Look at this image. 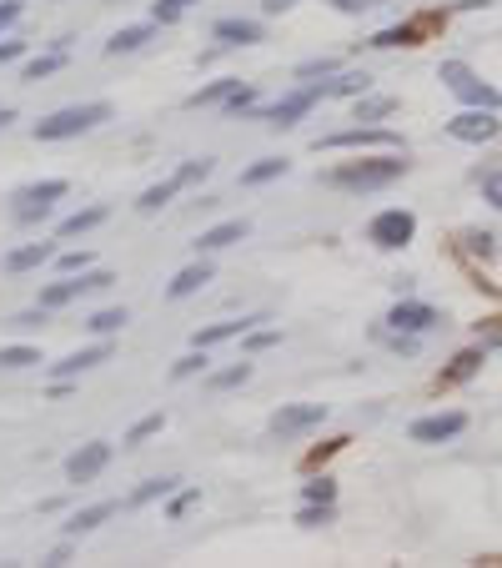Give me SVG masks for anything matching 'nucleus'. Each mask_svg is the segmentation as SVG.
Masks as SVG:
<instances>
[{"label":"nucleus","instance_id":"f257e3e1","mask_svg":"<svg viewBox=\"0 0 502 568\" xmlns=\"http://www.w3.org/2000/svg\"><path fill=\"white\" fill-rule=\"evenodd\" d=\"M402 171H407L402 156H367V162H347V166H337V171H332L327 181H332V186H342V191H377V186H392Z\"/></svg>","mask_w":502,"mask_h":568},{"label":"nucleus","instance_id":"f03ea898","mask_svg":"<svg viewBox=\"0 0 502 568\" xmlns=\"http://www.w3.org/2000/svg\"><path fill=\"white\" fill-rule=\"evenodd\" d=\"M101 121H111V106H106V101L66 106V111H55V116L35 121V142H66V136H81V132H91V126H101Z\"/></svg>","mask_w":502,"mask_h":568},{"label":"nucleus","instance_id":"7ed1b4c3","mask_svg":"<svg viewBox=\"0 0 502 568\" xmlns=\"http://www.w3.org/2000/svg\"><path fill=\"white\" fill-rule=\"evenodd\" d=\"M367 237L377 241V247L397 251V247H407V241L417 237V217H412V211H402V207L377 211V217H372V227H367Z\"/></svg>","mask_w":502,"mask_h":568},{"label":"nucleus","instance_id":"20e7f679","mask_svg":"<svg viewBox=\"0 0 502 568\" xmlns=\"http://www.w3.org/2000/svg\"><path fill=\"white\" fill-rule=\"evenodd\" d=\"M442 81H448V91H458V96L468 101V106H488V111H497V106H502L497 91L482 86V81L472 76V71L462 66V61H442Z\"/></svg>","mask_w":502,"mask_h":568},{"label":"nucleus","instance_id":"39448f33","mask_svg":"<svg viewBox=\"0 0 502 568\" xmlns=\"http://www.w3.org/2000/svg\"><path fill=\"white\" fill-rule=\"evenodd\" d=\"M111 282H116L111 272H66V282L41 287V307L51 312V307H66V302H76L81 292H96V287H111Z\"/></svg>","mask_w":502,"mask_h":568},{"label":"nucleus","instance_id":"423d86ee","mask_svg":"<svg viewBox=\"0 0 502 568\" xmlns=\"http://www.w3.org/2000/svg\"><path fill=\"white\" fill-rule=\"evenodd\" d=\"M61 197H66V181H61V176L21 186V191H15V221H41L45 211H51V201H61Z\"/></svg>","mask_w":502,"mask_h":568},{"label":"nucleus","instance_id":"0eeeda50","mask_svg":"<svg viewBox=\"0 0 502 568\" xmlns=\"http://www.w3.org/2000/svg\"><path fill=\"white\" fill-rule=\"evenodd\" d=\"M322 96H332L327 86H302V91H292V96H282V101H272V106L262 111L266 121H272V126H296V121L306 116V111L317 106Z\"/></svg>","mask_w":502,"mask_h":568},{"label":"nucleus","instance_id":"6e6552de","mask_svg":"<svg viewBox=\"0 0 502 568\" xmlns=\"http://www.w3.org/2000/svg\"><path fill=\"white\" fill-rule=\"evenodd\" d=\"M322 417H327V407L322 403H286V407H276L272 413V433L276 437H296V433H306V427H317Z\"/></svg>","mask_w":502,"mask_h":568},{"label":"nucleus","instance_id":"1a4fd4ad","mask_svg":"<svg viewBox=\"0 0 502 568\" xmlns=\"http://www.w3.org/2000/svg\"><path fill=\"white\" fill-rule=\"evenodd\" d=\"M448 136H458V142H492L497 136V111H488V106H478V111H462V116H452L448 121Z\"/></svg>","mask_w":502,"mask_h":568},{"label":"nucleus","instance_id":"9d476101","mask_svg":"<svg viewBox=\"0 0 502 568\" xmlns=\"http://www.w3.org/2000/svg\"><path fill=\"white\" fill-rule=\"evenodd\" d=\"M106 463H111V443H101V437H96V443H81V448L66 458V478L71 483H91Z\"/></svg>","mask_w":502,"mask_h":568},{"label":"nucleus","instance_id":"9b49d317","mask_svg":"<svg viewBox=\"0 0 502 568\" xmlns=\"http://www.w3.org/2000/svg\"><path fill=\"white\" fill-rule=\"evenodd\" d=\"M468 427V413H432V417H417L412 423V443H448Z\"/></svg>","mask_w":502,"mask_h":568},{"label":"nucleus","instance_id":"f8f14e48","mask_svg":"<svg viewBox=\"0 0 502 568\" xmlns=\"http://www.w3.org/2000/svg\"><path fill=\"white\" fill-rule=\"evenodd\" d=\"M327 146V152H342V146H387V152H397V136L392 132H377V126H352V132H337V136H322L317 152Z\"/></svg>","mask_w":502,"mask_h":568},{"label":"nucleus","instance_id":"ddd939ff","mask_svg":"<svg viewBox=\"0 0 502 568\" xmlns=\"http://www.w3.org/2000/svg\"><path fill=\"white\" fill-rule=\"evenodd\" d=\"M387 322H392L397 332H432L437 322H442V312L427 302H397L392 312H387Z\"/></svg>","mask_w":502,"mask_h":568},{"label":"nucleus","instance_id":"4468645a","mask_svg":"<svg viewBox=\"0 0 502 568\" xmlns=\"http://www.w3.org/2000/svg\"><path fill=\"white\" fill-rule=\"evenodd\" d=\"M101 362H111V342H96V348H86V352H71V357L51 362V372L55 377H81L86 367H101Z\"/></svg>","mask_w":502,"mask_h":568},{"label":"nucleus","instance_id":"2eb2a0df","mask_svg":"<svg viewBox=\"0 0 502 568\" xmlns=\"http://www.w3.org/2000/svg\"><path fill=\"white\" fill-rule=\"evenodd\" d=\"M262 318H237V322H211V328H201L197 338H191V348H217V342H231V338H246L251 328H256Z\"/></svg>","mask_w":502,"mask_h":568},{"label":"nucleus","instance_id":"dca6fc26","mask_svg":"<svg viewBox=\"0 0 502 568\" xmlns=\"http://www.w3.org/2000/svg\"><path fill=\"white\" fill-rule=\"evenodd\" d=\"M211 35L227 45H256L262 41V21H241V15H227V21L211 25Z\"/></svg>","mask_w":502,"mask_h":568},{"label":"nucleus","instance_id":"f3484780","mask_svg":"<svg viewBox=\"0 0 502 568\" xmlns=\"http://www.w3.org/2000/svg\"><path fill=\"white\" fill-rule=\"evenodd\" d=\"M207 282H211V262H191V267H181V272H176V282L166 287V297H171V302H181V297L201 292Z\"/></svg>","mask_w":502,"mask_h":568},{"label":"nucleus","instance_id":"a211bd4d","mask_svg":"<svg viewBox=\"0 0 502 568\" xmlns=\"http://www.w3.org/2000/svg\"><path fill=\"white\" fill-rule=\"evenodd\" d=\"M246 231H251V221H246V217H237V221H221V227L201 231L197 251H221V247H231V241H241Z\"/></svg>","mask_w":502,"mask_h":568},{"label":"nucleus","instance_id":"6ab92c4d","mask_svg":"<svg viewBox=\"0 0 502 568\" xmlns=\"http://www.w3.org/2000/svg\"><path fill=\"white\" fill-rule=\"evenodd\" d=\"M111 514H116V503H91V508H76V514H71V524H66V534L81 538V534H91V528H101Z\"/></svg>","mask_w":502,"mask_h":568},{"label":"nucleus","instance_id":"aec40b11","mask_svg":"<svg viewBox=\"0 0 502 568\" xmlns=\"http://www.w3.org/2000/svg\"><path fill=\"white\" fill-rule=\"evenodd\" d=\"M151 31H156V21L151 25H126V31H116L106 41V55H131V51H141L146 41H151Z\"/></svg>","mask_w":502,"mask_h":568},{"label":"nucleus","instance_id":"412c9836","mask_svg":"<svg viewBox=\"0 0 502 568\" xmlns=\"http://www.w3.org/2000/svg\"><path fill=\"white\" fill-rule=\"evenodd\" d=\"M241 91V81H211V86H201V91H191V96H186V106H221V101H231Z\"/></svg>","mask_w":502,"mask_h":568},{"label":"nucleus","instance_id":"4be33fe9","mask_svg":"<svg viewBox=\"0 0 502 568\" xmlns=\"http://www.w3.org/2000/svg\"><path fill=\"white\" fill-rule=\"evenodd\" d=\"M101 221H106V207H86V211H76V217L61 221V227H55V237H81V231L101 227Z\"/></svg>","mask_w":502,"mask_h":568},{"label":"nucleus","instance_id":"5701e85b","mask_svg":"<svg viewBox=\"0 0 502 568\" xmlns=\"http://www.w3.org/2000/svg\"><path fill=\"white\" fill-rule=\"evenodd\" d=\"M41 262H51V247H45V241H35V247H15L11 257H5L11 272H31V267H41Z\"/></svg>","mask_w":502,"mask_h":568},{"label":"nucleus","instance_id":"b1692460","mask_svg":"<svg viewBox=\"0 0 502 568\" xmlns=\"http://www.w3.org/2000/svg\"><path fill=\"white\" fill-rule=\"evenodd\" d=\"M241 383H251V362H231V367H221L207 377L211 393H227V387H241Z\"/></svg>","mask_w":502,"mask_h":568},{"label":"nucleus","instance_id":"393cba45","mask_svg":"<svg viewBox=\"0 0 502 568\" xmlns=\"http://www.w3.org/2000/svg\"><path fill=\"white\" fill-rule=\"evenodd\" d=\"M276 176H286V162L282 156H266V162H256V166L241 171V186H262V181H276Z\"/></svg>","mask_w":502,"mask_h":568},{"label":"nucleus","instance_id":"a878e982","mask_svg":"<svg viewBox=\"0 0 502 568\" xmlns=\"http://www.w3.org/2000/svg\"><path fill=\"white\" fill-rule=\"evenodd\" d=\"M478 367H482V352H478V348H472V352H462V357L452 362L448 372H442V387H452V383H462V377H472Z\"/></svg>","mask_w":502,"mask_h":568},{"label":"nucleus","instance_id":"bb28decb","mask_svg":"<svg viewBox=\"0 0 502 568\" xmlns=\"http://www.w3.org/2000/svg\"><path fill=\"white\" fill-rule=\"evenodd\" d=\"M176 191H181V181L171 176V181H161V186H151V191H141V201H136V207H141V211H161L166 201L176 197Z\"/></svg>","mask_w":502,"mask_h":568},{"label":"nucleus","instance_id":"cd10ccee","mask_svg":"<svg viewBox=\"0 0 502 568\" xmlns=\"http://www.w3.org/2000/svg\"><path fill=\"white\" fill-rule=\"evenodd\" d=\"M66 66V51H51V55H35V61H25V81H41L51 76V71Z\"/></svg>","mask_w":502,"mask_h":568},{"label":"nucleus","instance_id":"c85d7f7f","mask_svg":"<svg viewBox=\"0 0 502 568\" xmlns=\"http://www.w3.org/2000/svg\"><path fill=\"white\" fill-rule=\"evenodd\" d=\"M96 338H106V332H116V328H126V307H106V312H96V318L86 322Z\"/></svg>","mask_w":502,"mask_h":568},{"label":"nucleus","instance_id":"c756f323","mask_svg":"<svg viewBox=\"0 0 502 568\" xmlns=\"http://www.w3.org/2000/svg\"><path fill=\"white\" fill-rule=\"evenodd\" d=\"M367 45H382V51H387V45H417V25H392V31H377Z\"/></svg>","mask_w":502,"mask_h":568},{"label":"nucleus","instance_id":"7c9ffc66","mask_svg":"<svg viewBox=\"0 0 502 568\" xmlns=\"http://www.w3.org/2000/svg\"><path fill=\"white\" fill-rule=\"evenodd\" d=\"M176 483L181 478H151V483H141V488L131 493V503H151V498H171L176 493Z\"/></svg>","mask_w":502,"mask_h":568},{"label":"nucleus","instance_id":"2f4dec72","mask_svg":"<svg viewBox=\"0 0 502 568\" xmlns=\"http://www.w3.org/2000/svg\"><path fill=\"white\" fill-rule=\"evenodd\" d=\"M367 86H372V76H362V71H347L342 81H332V96H367Z\"/></svg>","mask_w":502,"mask_h":568},{"label":"nucleus","instance_id":"473e14b6","mask_svg":"<svg viewBox=\"0 0 502 568\" xmlns=\"http://www.w3.org/2000/svg\"><path fill=\"white\" fill-rule=\"evenodd\" d=\"M161 427H166V413H146L141 423H136L131 433H126V448H136V443H146V437H151V433H161Z\"/></svg>","mask_w":502,"mask_h":568},{"label":"nucleus","instance_id":"72a5a7b5","mask_svg":"<svg viewBox=\"0 0 502 568\" xmlns=\"http://www.w3.org/2000/svg\"><path fill=\"white\" fill-rule=\"evenodd\" d=\"M197 372H207V348H197V352H186V357H176L171 377L181 383V377H197Z\"/></svg>","mask_w":502,"mask_h":568},{"label":"nucleus","instance_id":"f704fd0d","mask_svg":"<svg viewBox=\"0 0 502 568\" xmlns=\"http://www.w3.org/2000/svg\"><path fill=\"white\" fill-rule=\"evenodd\" d=\"M186 5H191V0H156L151 21H156V25H176V21L186 15Z\"/></svg>","mask_w":502,"mask_h":568},{"label":"nucleus","instance_id":"c9c22d12","mask_svg":"<svg viewBox=\"0 0 502 568\" xmlns=\"http://www.w3.org/2000/svg\"><path fill=\"white\" fill-rule=\"evenodd\" d=\"M41 352L35 348H0V367H35Z\"/></svg>","mask_w":502,"mask_h":568},{"label":"nucleus","instance_id":"e433bc0d","mask_svg":"<svg viewBox=\"0 0 502 568\" xmlns=\"http://www.w3.org/2000/svg\"><path fill=\"white\" fill-rule=\"evenodd\" d=\"M392 111V96H372V101H357V121H382Z\"/></svg>","mask_w":502,"mask_h":568},{"label":"nucleus","instance_id":"4c0bfd02","mask_svg":"<svg viewBox=\"0 0 502 568\" xmlns=\"http://www.w3.org/2000/svg\"><path fill=\"white\" fill-rule=\"evenodd\" d=\"M327 518H332V503H306L302 514H296V524H302V528H322Z\"/></svg>","mask_w":502,"mask_h":568},{"label":"nucleus","instance_id":"58836bf2","mask_svg":"<svg viewBox=\"0 0 502 568\" xmlns=\"http://www.w3.org/2000/svg\"><path fill=\"white\" fill-rule=\"evenodd\" d=\"M207 176H211V162L201 156V162H186L181 171H176V181H181V186H197V181H207Z\"/></svg>","mask_w":502,"mask_h":568},{"label":"nucleus","instance_id":"ea45409f","mask_svg":"<svg viewBox=\"0 0 502 568\" xmlns=\"http://www.w3.org/2000/svg\"><path fill=\"white\" fill-rule=\"evenodd\" d=\"M55 267H61V272H91V251H61Z\"/></svg>","mask_w":502,"mask_h":568},{"label":"nucleus","instance_id":"a19ab883","mask_svg":"<svg viewBox=\"0 0 502 568\" xmlns=\"http://www.w3.org/2000/svg\"><path fill=\"white\" fill-rule=\"evenodd\" d=\"M332 498H337V483H332V478L306 483V503H332Z\"/></svg>","mask_w":502,"mask_h":568},{"label":"nucleus","instance_id":"79ce46f5","mask_svg":"<svg viewBox=\"0 0 502 568\" xmlns=\"http://www.w3.org/2000/svg\"><path fill=\"white\" fill-rule=\"evenodd\" d=\"M201 498V493L197 488H186V493H176V498H171V508H166V514H171V518H181L186 514V508H191V503H197Z\"/></svg>","mask_w":502,"mask_h":568},{"label":"nucleus","instance_id":"37998d69","mask_svg":"<svg viewBox=\"0 0 502 568\" xmlns=\"http://www.w3.org/2000/svg\"><path fill=\"white\" fill-rule=\"evenodd\" d=\"M21 21V0H0V31Z\"/></svg>","mask_w":502,"mask_h":568},{"label":"nucleus","instance_id":"c03bdc74","mask_svg":"<svg viewBox=\"0 0 502 568\" xmlns=\"http://www.w3.org/2000/svg\"><path fill=\"white\" fill-rule=\"evenodd\" d=\"M25 55V41H0V66H5V61H21Z\"/></svg>","mask_w":502,"mask_h":568},{"label":"nucleus","instance_id":"a18cd8bd","mask_svg":"<svg viewBox=\"0 0 502 568\" xmlns=\"http://www.w3.org/2000/svg\"><path fill=\"white\" fill-rule=\"evenodd\" d=\"M337 11H347V15H357V11H372V5H382V0H332Z\"/></svg>","mask_w":502,"mask_h":568},{"label":"nucleus","instance_id":"49530a36","mask_svg":"<svg viewBox=\"0 0 502 568\" xmlns=\"http://www.w3.org/2000/svg\"><path fill=\"white\" fill-rule=\"evenodd\" d=\"M327 71H337V61H306L296 76H327Z\"/></svg>","mask_w":502,"mask_h":568},{"label":"nucleus","instance_id":"de8ad7c7","mask_svg":"<svg viewBox=\"0 0 502 568\" xmlns=\"http://www.w3.org/2000/svg\"><path fill=\"white\" fill-rule=\"evenodd\" d=\"M482 191H488L492 207H502V171H497V176H488V186H482Z\"/></svg>","mask_w":502,"mask_h":568},{"label":"nucleus","instance_id":"09e8293b","mask_svg":"<svg viewBox=\"0 0 502 568\" xmlns=\"http://www.w3.org/2000/svg\"><path fill=\"white\" fill-rule=\"evenodd\" d=\"M251 101H256V91H246V86H241V91H237V96H231V101H227V111H246V106H251Z\"/></svg>","mask_w":502,"mask_h":568},{"label":"nucleus","instance_id":"8fccbe9b","mask_svg":"<svg viewBox=\"0 0 502 568\" xmlns=\"http://www.w3.org/2000/svg\"><path fill=\"white\" fill-rule=\"evenodd\" d=\"M272 342H276V332H251L246 348H251V352H262V348H272Z\"/></svg>","mask_w":502,"mask_h":568},{"label":"nucleus","instance_id":"3c124183","mask_svg":"<svg viewBox=\"0 0 502 568\" xmlns=\"http://www.w3.org/2000/svg\"><path fill=\"white\" fill-rule=\"evenodd\" d=\"M262 11L266 15H282V11H292V0H262Z\"/></svg>","mask_w":502,"mask_h":568},{"label":"nucleus","instance_id":"603ef678","mask_svg":"<svg viewBox=\"0 0 502 568\" xmlns=\"http://www.w3.org/2000/svg\"><path fill=\"white\" fill-rule=\"evenodd\" d=\"M11 121H15V111H11V106H0V126H11Z\"/></svg>","mask_w":502,"mask_h":568}]
</instances>
